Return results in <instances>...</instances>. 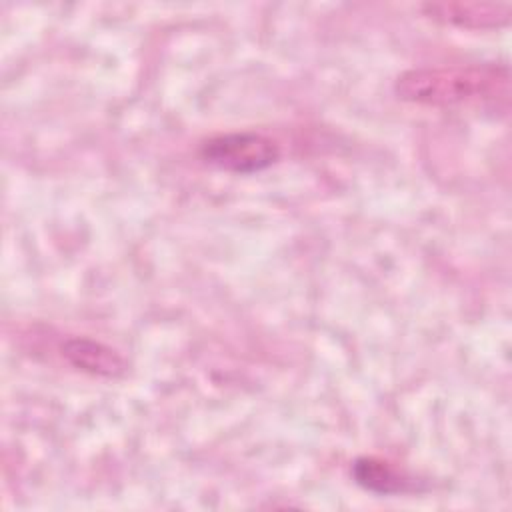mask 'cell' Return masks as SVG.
<instances>
[{"label":"cell","mask_w":512,"mask_h":512,"mask_svg":"<svg viewBox=\"0 0 512 512\" xmlns=\"http://www.w3.org/2000/svg\"><path fill=\"white\" fill-rule=\"evenodd\" d=\"M394 92L404 102L434 108L506 104L510 70L506 64L410 68L396 78Z\"/></svg>","instance_id":"obj_1"},{"label":"cell","mask_w":512,"mask_h":512,"mask_svg":"<svg viewBox=\"0 0 512 512\" xmlns=\"http://www.w3.org/2000/svg\"><path fill=\"white\" fill-rule=\"evenodd\" d=\"M204 162L218 170L250 174L272 166L280 158L278 144L260 132H226L200 146Z\"/></svg>","instance_id":"obj_2"},{"label":"cell","mask_w":512,"mask_h":512,"mask_svg":"<svg viewBox=\"0 0 512 512\" xmlns=\"http://www.w3.org/2000/svg\"><path fill=\"white\" fill-rule=\"evenodd\" d=\"M422 10L434 22L466 30H496L506 26L512 18V4L486 0L430 2L424 4Z\"/></svg>","instance_id":"obj_3"},{"label":"cell","mask_w":512,"mask_h":512,"mask_svg":"<svg viewBox=\"0 0 512 512\" xmlns=\"http://www.w3.org/2000/svg\"><path fill=\"white\" fill-rule=\"evenodd\" d=\"M60 354L68 360L70 366L76 370L88 372L92 376H104V378H118L126 372V360L110 346L92 340V338H80L72 336L62 340Z\"/></svg>","instance_id":"obj_4"},{"label":"cell","mask_w":512,"mask_h":512,"mask_svg":"<svg viewBox=\"0 0 512 512\" xmlns=\"http://www.w3.org/2000/svg\"><path fill=\"white\" fill-rule=\"evenodd\" d=\"M352 474L360 486L378 494H394L408 488V478L380 458H358L352 466Z\"/></svg>","instance_id":"obj_5"}]
</instances>
